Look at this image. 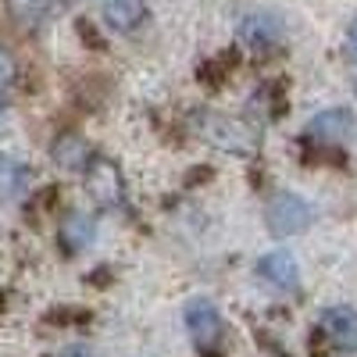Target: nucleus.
Instances as JSON below:
<instances>
[{"mask_svg": "<svg viewBox=\"0 0 357 357\" xmlns=\"http://www.w3.org/2000/svg\"><path fill=\"white\" fill-rule=\"evenodd\" d=\"M318 329L325 333L336 350H357V307L354 304H333L318 314Z\"/></svg>", "mask_w": 357, "mask_h": 357, "instance_id": "nucleus-7", "label": "nucleus"}, {"mask_svg": "<svg viewBox=\"0 0 357 357\" xmlns=\"http://www.w3.org/2000/svg\"><path fill=\"white\" fill-rule=\"evenodd\" d=\"M200 129H204V139H211L215 146H222L229 154H254V146H257V136L243 122H236V118L207 114L200 122Z\"/></svg>", "mask_w": 357, "mask_h": 357, "instance_id": "nucleus-4", "label": "nucleus"}, {"mask_svg": "<svg viewBox=\"0 0 357 357\" xmlns=\"http://www.w3.org/2000/svg\"><path fill=\"white\" fill-rule=\"evenodd\" d=\"M57 357H93V354H89L86 347H65V350L57 354Z\"/></svg>", "mask_w": 357, "mask_h": 357, "instance_id": "nucleus-16", "label": "nucleus"}, {"mask_svg": "<svg viewBox=\"0 0 357 357\" xmlns=\"http://www.w3.org/2000/svg\"><path fill=\"white\" fill-rule=\"evenodd\" d=\"M347 50H350V61L357 65V15L350 22V33H347Z\"/></svg>", "mask_w": 357, "mask_h": 357, "instance_id": "nucleus-15", "label": "nucleus"}, {"mask_svg": "<svg viewBox=\"0 0 357 357\" xmlns=\"http://www.w3.org/2000/svg\"><path fill=\"white\" fill-rule=\"evenodd\" d=\"M89 240H93V218H86V215H68L61 222V243L68 250H82Z\"/></svg>", "mask_w": 357, "mask_h": 357, "instance_id": "nucleus-13", "label": "nucleus"}, {"mask_svg": "<svg viewBox=\"0 0 357 357\" xmlns=\"http://www.w3.org/2000/svg\"><path fill=\"white\" fill-rule=\"evenodd\" d=\"M257 275L275 289H296V282H301V264H296V257L289 250H272L257 261Z\"/></svg>", "mask_w": 357, "mask_h": 357, "instance_id": "nucleus-8", "label": "nucleus"}, {"mask_svg": "<svg viewBox=\"0 0 357 357\" xmlns=\"http://www.w3.org/2000/svg\"><path fill=\"white\" fill-rule=\"evenodd\" d=\"M86 190H89V197H93L100 207H118L122 197H126V183H122L118 165L104 161V158L89 161V168H86Z\"/></svg>", "mask_w": 357, "mask_h": 357, "instance_id": "nucleus-6", "label": "nucleus"}, {"mask_svg": "<svg viewBox=\"0 0 357 357\" xmlns=\"http://www.w3.org/2000/svg\"><path fill=\"white\" fill-rule=\"evenodd\" d=\"M50 154H54V161L61 165V168H89V146H86V139H79L75 132H65L61 139H57L54 146H50Z\"/></svg>", "mask_w": 357, "mask_h": 357, "instance_id": "nucleus-12", "label": "nucleus"}, {"mask_svg": "<svg viewBox=\"0 0 357 357\" xmlns=\"http://www.w3.org/2000/svg\"><path fill=\"white\" fill-rule=\"evenodd\" d=\"M183 321H186L190 340H193L200 350H215V347L222 343L225 325H222L218 307H215L211 301H207V296H193V301L183 307Z\"/></svg>", "mask_w": 357, "mask_h": 357, "instance_id": "nucleus-2", "label": "nucleus"}, {"mask_svg": "<svg viewBox=\"0 0 357 357\" xmlns=\"http://www.w3.org/2000/svg\"><path fill=\"white\" fill-rule=\"evenodd\" d=\"M8 8L25 25H43L65 11V0H8Z\"/></svg>", "mask_w": 357, "mask_h": 357, "instance_id": "nucleus-11", "label": "nucleus"}, {"mask_svg": "<svg viewBox=\"0 0 357 357\" xmlns=\"http://www.w3.org/2000/svg\"><path fill=\"white\" fill-rule=\"evenodd\" d=\"M314 222V207L301 197V193H272V200H268L264 207V225L272 236H279V240H286V236H301L307 232Z\"/></svg>", "mask_w": 357, "mask_h": 357, "instance_id": "nucleus-1", "label": "nucleus"}, {"mask_svg": "<svg viewBox=\"0 0 357 357\" xmlns=\"http://www.w3.org/2000/svg\"><path fill=\"white\" fill-rule=\"evenodd\" d=\"M100 15L114 33H132V29H139V22L146 18V4L143 0H104Z\"/></svg>", "mask_w": 357, "mask_h": 357, "instance_id": "nucleus-9", "label": "nucleus"}, {"mask_svg": "<svg viewBox=\"0 0 357 357\" xmlns=\"http://www.w3.org/2000/svg\"><path fill=\"white\" fill-rule=\"evenodd\" d=\"M33 183V172H29L25 161L18 158H0V200H15L29 190Z\"/></svg>", "mask_w": 357, "mask_h": 357, "instance_id": "nucleus-10", "label": "nucleus"}, {"mask_svg": "<svg viewBox=\"0 0 357 357\" xmlns=\"http://www.w3.org/2000/svg\"><path fill=\"white\" fill-rule=\"evenodd\" d=\"M15 75H18V68H15V57L0 47V97L8 93V89L15 86Z\"/></svg>", "mask_w": 357, "mask_h": 357, "instance_id": "nucleus-14", "label": "nucleus"}, {"mask_svg": "<svg viewBox=\"0 0 357 357\" xmlns=\"http://www.w3.org/2000/svg\"><path fill=\"white\" fill-rule=\"evenodd\" d=\"M357 132V114L350 107H325L307 122V136L321 146H343Z\"/></svg>", "mask_w": 357, "mask_h": 357, "instance_id": "nucleus-3", "label": "nucleus"}, {"mask_svg": "<svg viewBox=\"0 0 357 357\" xmlns=\"http://www.w3.org/2000/svg\"><path fill=\"white\" fill-rule=\"evenodd\" d=\"M236 36H240L243 47L250 50H272L282 43L286 29H282V18H275L272 11H250L240 18V25H236Z\"/></svg>", "mask_w": 357, "mask_h": 357, "instance_id": "nucleus-5", "label": "nucleus"}]
</instances>
